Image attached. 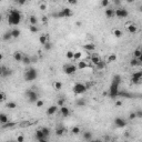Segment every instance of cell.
Here are the masks:
<instances>
[{
    "label": "cell",
    "instance_id": "cell-1",
    "mask_svg": "<svg viewBox=\"0 0 142 142\" xmlns=\"http://www.w3.org/2000/svg\"><path fill=\"white\" fill-rule=\"evenodd\" d=\"M21 12L17 9H12L8 13V23L11 26H18L21 21Z\"/></svg>",
    "mask_w": 142,
    "mask_h": 142
},
{
    "label": "cell",
    "instance_id": "cell-2",
    "mask_svg": "<svg viewBox=\"0 0 142 142\" xmlns=\"http://www.w3.org/2000/svg\"><path fill=\"white\" fill-rule=\"evenodd\" d=\"M120 82H121V77H120L119 74L114 75L113 81H112V83H111V87H110V89H109V96H110L111 98H116V97H118V94H119Z\"/></svg>",
    "mask_w": 142,
    "mask_h": 142
},
{
    "label": "cell",
    "instance_id": "cell-3",
    "mask_svg": "<svg viewBox=\"0 0 142 142\" xmlns=\"http://www.w3.org/2000/svg\"><path fill=\"white\" fill-rule=\"evenodd\" d=\"M38 77V71L35 69V68H29V69L26 70V72H25V79H26V81L28 82H31L33 80H36Z\"/></svg>",
    "mask_w": 142,
    "mask_h": 142
},
{
    "label": "cell",
    "instance_id": "cell-4",
    "mask_svg": "<svg viewBox=\"0 0 142 142\" xmlns=\"http://www.w3.org/2000/svg\"><path fill=\"white\" fill-rule=\"evenodd\" d=\"M26 96H27V98H28V100H29V102H31V103H36V102L39 100L38 93L36 92L35 90H27Z\"/></svg>",
    "mask_w": 142,
    "mask_h": 142
},
{
    "label": "cell",
    "instance_id": "cell-5",
    "mask_svg": "<svg viewBox=\"0 0 142 142\" xmlns=\"http://www.w3.org/2000/svg\"><path fill=\"white\" fill-rule=\"evenodd\" d=\"M88 90L87 86L83 83H75L74 86H73V92L75 93V94H82V93H84L86 91Z\"/></svg>",
    "mask_w": 142,
    "mask_h": 142
},
{
    "label": "cell",
    "instance_id": "cell-6",
    "mask_svg": "<svg viewBox=\"0 0 142 142\" xmlns=\"http://www.w3.org/2000/svg\"><path fill=\"white\" fill-rule=\"evenodd\" d=\"M77 69H78V67H75L74 64L68 63L63 67V72L66 73V74H68V75H71V74H74L75 71H77Z\"/></svg>",
    "mask_w": 142,
    "mask_h": 142
},
{
    "label": "cell",
    "instance_id": "cell-7",
    "mask_svg": "<svg viewBox=\"0 0 142 142\" xmlns=\"http://www.w3.org/2000/svg\"><path fill=\"white\" fill-rule=\"evenodd\" d=\"M72 16V10L70 8H63L59 13L53 15V17H58V18H68Z\"/></svg>",
    "mask_w": 142,
    "mask_h": 142
},
{
    "label": "cell",
    "instance_id": "cell-8",
    "mask_svg": "<svg viewBox=\"0 0 142 142\" xmlns=\"http://www.w3.org/2000/svg\"><path fill=\"white\" fill-rule=\"evenodd\" d=\"M128 10L124 8H118L116 9V17L120 18V19H122V18H127L128 17Z\"/></svg>",
    "mask_w": 142,
    "mask_h": 142
},
{
    "label": "cell",
    "instance_id": "cell-9",
    "mask_svg": "<svg viewBox=\"0 0 142 142\" xmlns=\"http://www.w3.org/2000/svg\"><path fill=\"white\" fill-rule=\"evenodd\" d=\"M35 136H36V139L39 140V141H41V142H46V141H47V139H48V136H44L43 132H42V130H41V129H39V130L36 131Z\"/></svg>",
    "mask_w": 142,
    "mask_h": 142
},
{
    "label": "cell",
    "instance_id": "cell-10",
    "mask_svg": "<svg viewBox=\"0 0 142 142\" xmlns=\"http://www.w3.org/2000/svg\"><path fill=\"white\" fill-rule=\"evenodd\" d=\"M114 124L117 128H124L127 125V121L122 118H116L114 119Z\"/></svg>",
    "mask_w": 142,
    "mask_h": 142
},
{
    "label": "cell",
    "instance_id": "cell-11",
    "mask_svg": "<svg viewBox=\"0 0 142 142\" xmlns=\"http://www.w3.org/2000/svg\"><path fill=\"white\" fill-rule=\"evenodd\" d=\"M0 74L2 77H9V75L12 74V70L11 69H8L7 67L5 66H1V71H0Z\"/></svg>",
    "mask_w": 142,
    "mask_h": 142
},
{
    "label": "cell",
    "instance_id": "cell-12",
    "mask_svg": "<svg viewBox=\"0 0 142 142\" xmlns=\"http://www.w3.org/2000/svg\"><path fill=\"white\" fill-rule=\"evenodd\" d=\"M105 15L107 18H109V19H111V18H113L114 16H116V10L112 8H107L105 11Z\"/></svg>",
    "mask_w": 142,
    "mask_h": 142
},
{
    "label": "cell",
    "instance_id": "cell-13",
    "mask_svg": "<svg viewBox=\"0 0 142 142\" xmlns=\"http://www.w3.org/2000/svg\"><path fill=\"white\" fill-rule=\"evenodd\" d=\"M58 111V105H51V107H49L48 109H47L46 113H47V116H53L56 112Z\"/></svg>",
    "mask_w": 142,
    "mask_h": 142
},
{
    "label": "cell",
    "instance_id": "cell-14",
    "mask_svg": "<svg viewBox=\"0 0 142 142\" xmlns=\"http://www.w3.org/2000/svg\"><path fill=\"white\" fill-rule=\"evenodd\" d=\"M127 30H128V32H130V33H136V25L134 23H127Z\"/></svg>",
    "mask_w": 142,
    "mask_h": 142
},
{
    "label": "cell",
    "instance_id": "cell-15",
    "mask_svg": "<svg viewBox=\"0 0 142 142\" xmlns=\"http://www.w3.org/2000/svg\"><path fill=\"white\" fill-rule=\"evenodd\" d=\"M64 132H66V129H64L62 125H60V127H58L57 129H56V136H63Z\"/></svg>",
    "mask_w": 142,
    "mask_h": 142
},
{
    "label": "cell",
    "instance_id": "cell-16",
    "mask_svg": "<svg viewBox=\"0 0 142 142\" xmlns=\"http://www.w3.org/2000/svg\"><path fill=\"white\" fill-rule=\"evenodd\" d=\"M90 61H91L94 66H97L99 62H101V58H100L98 55H93L92 57H91V59H90Z\"/></svg>",
    "mask_w": 142,
    "mask_h": 142
},
{
    "label": "cell",
    "instance_id": "cell-17",
    "mask_svg": "<svg viewBox=\"0 0 142 142\" xmlns=\"http://www.w3.org/2000/svg\"><path fill=\"white\" fill-rule=\"evenodd\" d=\"M60 113L62 114V117H68L70 114V110L66 105H63V107H60Z\"/></svg>",
    "mask_w": 142,
    "mask_h": 142
},
{
    "label": "cell",
    "instance_id": "cell-18",
    "mask_svg": "<svg viewBox=\"0 0 142 142\" xmlns=\"http://www.w3.org/2000/svg\"><path fill=\"white\" fill-rule=\"evenodd\" d=\"M22 58H23L22 53L19 52V51H16V52L13 53V59H15L16 61H18V62H22Z\"/></svg>",
    "mask_w": 142,
    "mask_h": 142
},
{
    "label": "cell",
    "instance_id": "cell-19",
    "mask_svg": "<svg viewBox=\"0 0 142 142\" xmlns=\"http://www.w3.org/2000/svg\"><path fill=\"white\" fill-rule=\"evenodd\" d=\"M117 59H118V57H117L116 53H110V55L108 56L107 61H108V63H111V62H116Z\"/></svg>",
    "mask_w": 142,
    "mask_h": 142
},
{
    "label": "cell",
    "instance_id": "cell-20",
    "mask_svg": "<svg viewBox=\"0 0 142 142\" xmlns=\"http://www.w3.org/2000/svg\"><path fill=\"white\" fill-rule=\"evenodd\" d=\"M7 122H9L8 116L5 114V113H1V114H0V123H1V124H5Z\"/></svg>",
    "mask_w": 142,
    "mask_h": 142
},
{
    "label": "cell",
    "instance_id": "cell-21",
    "mask_svg": "<svg viewBox=\"0 0 142 142\" xmlns=\"http://www.w3.org/2000/svg\"><path fill=\"white\" fill-rule=\"evenodd\" d=\"M11 33H12V38H15V39L19 38V37H20V35H21L20 30L18 29V28H13V29L11 30Z\"/></svg>",
    "mask_w": 142,
    "mask_h": 142
},
{
    "label": "cell",
    "instance_id": "cell-22",
    "mask_svg": "<svg viewBox=\"0 0 142 142\" xmlns=\"http://www.w3.org/2000/svg\"><path fill=\"white\" fill-rule=\"evenodd\" d=\"M39 42H40L42 46H44V44L48 42V36L47 35H41L40 37H39Z\"/></svg>",
    "mask_w": 142,
    "mask_h": 142
},
{
    "label": "cell",
    "instance_id": "cell-23",
    "mask_svg": "<svg viewBox=\"0 0 142 142\" xmlns=\"http://www.w3.org/2000/svg\"><path fill=\"white\" fill-rule=\"evenodd\" d=\"M2 39H3L5 41H8V40H10V39H12V33H11V31L5 32V33H3V36H2Z\"/></svg>",
    "mask_w": 142,
    "mask_h": 142
},
{
    "label": "cell",
    "instance_id": "cell-24",
    "mask_svg": "<svg viewBox=\"0 0 142 142\" xmlns=\"http://www.w3.org/2000/svg\"><path fill=\"white\" fill-rule=\"evenodd\" d=\"M140 63H141V62L139 61V59L138 58H132L130 60V66L131 67H136V66H139Z\"/></svg>",
    "mask_w": 142,
    "mask_h": 142
},
{
    "label": "cell",
    "instance_id": "cell-25",
    "mask_svg": "<svg viewBox=\"0 0 142 142\" xmlns=\"http://www.w3.org/2000/svg\"><path fill=\"white\" fill-rule=\"evenodd\" d=\"M83 139L86 140V141H91V140H92V133L89 132V131L84 132L83 133Z\"/></svg>",
    "mask_w": 142,
    "mask_h": 142
},
{
    "label": "cell",
    "instance_id": "cell-26",
    "mask_svg": "<svg viewBox=\"0 0 142 142\" xmlns=\"http://www.w3.org/2000/svg\"><path fill=\"white\" fill-rule=\"evenodd\" d=\"M83 48L86 50H88V51H93V50L96 49V46L93 43H87V44H84Z\"/></svg>",
    "mask_w": 142,
    "mask_h": 142
},
{
    "label": "cell",
    "instance_id": "cell-27",
    "mask_svg": "<svg viewBox=\"0 0 142 142\" xmlns=\"http://www.w3.org/2000/svg\"><path fill=\"white\" fill-rule=\"evenodd\" d=\"M81 132V129H80V127H78V125H74V127L71 129V133L74 134V136H77V134H79Z\"/></svg>",
    "mask_w": 142,
    "mask_h": 142
},
{
    "label": "cell",
    "instance_id": "cell-28",
    "mask_svg": "<svg viewBox=\"0 0 142 142\" xmlns=\"http://www.w3.org/2000/svg\"><path fill=\"white\" fill-rule=\"evenodd\" d=\"M87 67H88L87 61H80V62H78V69L82 70V69H86Z\"/></svg>",
    "mask_w": 142,
    "mask_h": 142
},
{
    "label": "cell",
    "instance_id": "cell-29",
    "mask_svg": "<svg viewBox=\"0 0 142 142\" xmlns=\"http://www.w3.org/2000/svg\"><path fill=\"white\" fill-rule=\"evenodd\" d=\"M32 61H31V58L30 57H28V56H23V58H22V63L23 64H30Z\"/></svg>",
    "mask_w": 142,
    "mask_h": 142
},
{
    "label": "cell",
    "instance_id": "cell-30",
    "mask_svg": "<svg viewBox=\"0 0 142 142\" xmlns=\"http://www.w3.org/2000/svg\"><path fill=\"white\" fill-rule=\"evenodd\" d=\"M29 22L30 25H35V26H37V23H38V19L36 16H30L29 17Z\"/></svg>",
    "mask_w": 142,
    "mask_h": 142
},
{
    "label": "cell",
    "instance_id": "cell-31",
    "mask_svg": "<svg viewBox=\"0 0 142 142\" xmlns=\"http://www.w3.org/2000/svg\"><path fill=\"white\" fill-rule=\"evenodd\" d=\"M17 107H18L17 103H16V102H13V101H9L8 103H7V108H8V109H11V110L16 109Z\"/></svg>",
    "mask_w": 142,
    "mask_h": 142
},
{
    "label": "cell",
    "instance_id": "cell-32",
    "mask_svg": "<svg viewBox=\"0 0 142 142\" xmlns=\"http://www.w3.org/2000/svg\"><path fill=\"white\" fill-rule=\"evenodd\" d=\"M66 57H67V59H69V60H72V59H74V52L71 51V50H69V51L66 52Z\"/></svg>",
    "mask_w": 142,
    "mask_h": 142
},
{
    "label": "cell",
    "instance_id": "cell-33",
    "mask_svg": "<svg viewBox=\"0 0 142 142\" xmlns=\"http://www.w3.org/2000/svg\"><path fill=\"white\" fill-rule=\"evenodd\" d=\"M118 96L124 97V98H128V99H130V98H131V94H130L129 92H127V91H121V92L119 91V94H118Z\"/></svg>",
    "mask_w": 142,
    "mask_h": 142
},
{
    "label": "cell",
    "instance_id": "cell-34",
    "mask_svg": "<svg viewBox=\"0 0 142 142\" xmlns=\"http://www.w3.org/2000/svg\"><path fill=\"white\" fill-rule=\"evenodd\" d=\"M113 35H114V37H117V38H121L122 37V31L120 29H114L113 30Z\"/></svg>",
    "mask_w": 142,
    "mask_h": 142
},
{
    "label": "cell",
    "instance_id": "cell-35",
    "mask_svg": "<svg viewBox=\"0 0 142 142\" xmlns=\"http://www.w3.org/2000/svg\"><path fill=\"white\" fill-rule=\"evenodd\" d=\"M141 53H142V50L141 49H136L133 51V58H138V59H139V57L141 56Z\"/></svg>",
    "mask_w": 142,
    "mask_h": 142
},
{
    "label": "cell",
    "instance_id": "cell-36",
    "mask_svg": "<svg viewBox=\"0 0 142 142\" xmlns=\"http://www.w3.org/2000/svg\"><path fill=\"white\" fill-rule=\"evenodd\" d=\"M53 86H55V89L57 90V91H59V90L62 89V82H60V81H56Z\"/></svg>",
    "mask_w": 142,
    "mask_h": 142
},
{
    "label": "cell",
    "instance_id": "cell-37",
    "mask_svg": "<svg viewBox=\"0 0 142 142\" xmlns=\"http://www.w3.org/2000/svg\"><path fill=\"white\" fill-rule=\"evenodd\" d=\"M29 30H30V32H32V33H37L38 32V27L35 26V25H30Z\"/></svg>",
    "mask_w": 142,
    "mask_h": 142
},
{
    "label": "cell",
    "instance_id": "cell-38",
    "mask_svg": "<svg viewBox=\"0 0 142 142\" xmlns=\"http://www.w3.org/2000/svg\"><path fill=\"white\" fill-rule=\"evenodd\" d=\"M41 130H42V132H43L44 136H49V134H50V129H49V128L43 127V128H41Z\"/></svg>",
    "mask_w": 142,
    "mask_h": 142
},
{
    "label": "cell",
    "instance_id": "cell-39",
    "mask_svg": "<svg viewBox=\"0 0 142 142\" xmlns=\"http://www.w3.org/2000/svg\"><path fill=\"white\" fill-rule=\"evenodd\" d=\"M64 103H66V100H64V98H60L58 100V102H57V105H58V107H63Z\"/></svg>",
    "mask_w": 142,
    "mask_h": 142
},
{
    "label": "cell",
    "instance_id": "cell-40",
    "mask_svg": "<svg viewBox=\"0 0 142 142\" xmlns=\"http://www.w3.org/2000/svg\"><path fill=\"white\" fill-rule=\"evenodd\" d=\"M82 57V52L80 51H75L74 52V60H80Z\"/></svg>",
    "mask_w": 142,
    "mask_h": 142
},
{
    "label": "cell",
    "instance_id": "cell-41",
    "mask_svg": "<svg viewBox=\"0 0 142 142\" xmlns=\"http://www.w3.org/2000/svg\"><path fill=\"white\" fill-rule=\"evenodd\" d=\"M15 125H16L15 122H7V123L2 124V128H12V127H15Z\"/></svg>",
    "mask_w": 142,
    "mask_h": 142
},
{
    "label": "cell",
    "instance_id": "cell-42",
    "mask_svg": "<svg viewBox=\"0 0 142 142\" xmlns=\"http://www.w3.org/2000/svg\"><path fill=\"white\" fill-rule=\"evenodd\" d=\"M43 47H44V50H47V51H49V50L52 49V44H51V42H49V41H48Z\"/></svg>",
    "mask_w": 142,
    "mask_h": 142
},
{
    "label": "cell",
    "instance_id": "cell-43",
    "mask_svg": "<svg viewBox=\"0 0 142 142\" xmlns=\"http://www.w3.org/2000/svg\"><path fill=\"white\" fill-rule=\"evenodd\" d=\"M105 63L101 60V62H99L96 67H97V69H98V70H101V69H103V68H105Z\"/></svg>",
    "mask_w": 142,
    "mask_h": 142
},
{
    "label": "cell",
    "instance_id": "cell-44",
    "mask_svg": "<svg viewBox=\"0 0 142 142\" xmlns=\"http://www.w3.org/2000/svg\"><path fill=\"white\" fill-rule=\"evenodd\" d=\"M132 75H133V77H136V78L140 79V80H142V71H136V72H134Z\"/></svg>",
    "mask_w": 142,
    "mask_h": 142
},
{
    "label": "cell",
    "instance_id": "cell-45",
    "mask_svg": "<svg viewBox=\"0 0 142 142\" xmlns=\"http://www.w3.org/2000/svg\"><path fill=\"white\" fill-rule=\"evenodd\" d=\"M140 81H141V80H140V79H138L136 77H133V75L131 77V82H132V83L136 84V83H140Z\"/></svg>",
    "mask_w": 142,
    "mask_h": 142
},
{
    "label": "cell",
    "instance_id": "cell-46",
    "mask_svg": "<svg viewBox=\"0 0 142 142\" xmlns=\"http://www.w3.org/2000/svg\"><path fill=\"white\" fill-rule=\"evenodd\" d=\"M77 105H79V107H84V105H86V101H84L83 99H80V100L77 101Z\"/></svg>",
    "mask_w": 142,
    "mask_h": 142
},
{
    "label": "cell",
    "instance_id": "cell-47",
    "mask_svg": "<svg viewBox=\"0 0 142 142\" xmlns=\"http://www.w3.org/2000/svg\"><path fill=\"white\" fill-rule=\"evenodd\" d=\"M44 105V102L42 101V100H38L37 102H36V107L37 108H41V107H43Z\"/></svg>",
    "mask_w": 142,
    "mask_h": 142
},
{
    "label": "cell",
    "instance_id": "cell-48",
    "mask_svg": "<svg viewBox=\"0 0 142 142\" xmlns=\"http://www.w3.org/2000/svg\"><path fill=\"white\" fill-rule=\"evenodd\" d=\"M101 6L103 8H107L109 6V0H101Z\"/></svg>",
    "mask_w": 142,
    "mask_h": 142
},
{
    "label": "cell",
    "instance_id": "cell-49",
    "mask_svg": "<svg viewBox=\"0 0 142 142\" xmlns=\"http://www.w3.org/2000/svg\"><path fill=\"white\" fill-rule=\"evenodd\" d=\"M136 118V112H131L130 114H129V119L130 120H134Z\"/></svg>",
    "mask_w": 142,
    "mask_h": 142
},
{
    "label": "cell",
    "instance_id": "cell-50",
    "mask_svg": "<svg viewBox=\"0 0 142 142\" xmlns=\"http://www.w3.org/2000/svg\"><path fill=\"white\" fill-rule=\"evenodd\" d=\"M136 118L142 119V110H141V109H139L138 111H136Z\"/></svg>",
    "mask_w": 142,
    "mask_h": 142
},
{
    "label": "cell",
    "instance_id": "cell-51",
    "mask_svg": "<svg viewBox=\"0 0 142 142\" xmlns=\"http://www.w3.org/2000/svg\"><path fill=\"white\" fill-rule=\"evenodd\" d=\"M39 9H40L41 11H44V10H47V5H46V3H41L40 6H39Z\"/></svg>",
    "mask_w": 142,
    "mask_h": 142
},
{
    "label": "cell",
    "instance_id": "cell-52",
    "mask_svg": "<svg viewBox=\"0 0 142 142\" xmlns=\"http://www.w3.org/2000/svg\"><path fill=\"white\" fill-rule=\"evenodd\" d=\"M5 100H6V93L1 92L0 93V101H5Z\"/></svg>",
    "mask_w": 142,
    "mask_h": 142
},
{
    "label": "cell",
    "instance_id": "cell-53",
    "mask_svg": "<svg viewBox=\"0 0 142 142\" xmlns=\"http://www.w3.org/2000/svg\"><path fill=\"white\" fill-rule=\"evenodd\" d=\"M114 105H116L117 108H120L122 105V101L121 100H118V101H116V103H114Z\"/></svg>",
    "mask_w": 142,
    "mask_h": 142
},
{
    "label": "cell",
    "instance_id": "cell-54",
    "mask_svg": "<svg viewBox=\"0 0 142 142\" xmlns=\"http://www.w3.org/2000/svg\"><path fill=\"white\" fill-rule=\"evenodd\" d=\"M17 141H18V142H23V141H25V136H17Z\"/></svg>",
    "mask_w": 142,
    "mask_h": 142
},
{
    "label": "cell",
    "instance_id": "cell-55",
    "mask_svg": "<svg viewBox=\"0 0 142 142\" xmlns=\"http://www.w3.org/2000/svg\"><path fill=\"white\" fill-rule=\"evenodd\" d=\"M68 2H69L70 5H77V3H78V0H68Z\"/></svg>",
    "mask_w": 142,
    "mask_h": 142
},
{
    "label": "cell",
    "instance_id": "cell-56",
    "mask_svg": "<svg viewBox=\"0 0 142 142\" xmlns=\"http://www.w3.org/2000/svg\"><path fill=\"white\" fill-rule=\"evenodd\" d=\"M26 2H27V0H19V1H18V5H20V6H23V5H25Z\"/></svg>",
    "mask_w": 142,
    "mask_h": 142
},
{
    "label": "cell",
    "instance_id": "cell-57",
    "mask_svg": "<svg viewBox=\"0 0 142 142\" xmlns=\"http://www.w3.org/2000/svg\"><path fill=\"white\" fill-rule=\"evenodd\" d=\"M37 60H38V59H37V57H35V58H32V59H31V61H32V62H37Z\"/></svg>",
    "mask_w": 142,
    "mask_h": 142
},
{
    "label": "cell",
    "instance_id": "cell-58",
    "mask_svg": "<svg viewBox=\"0 0 142 142\" xmlns=\"http://www.w3.org/2000/svg\"><path fill=\"white\" fill-rule=\"evenodd\" d=\"M125 1H127L128 3H132V2H133V1H134V0H125Z\"/></svg>",
    "mask_w": 142,
    "mask_h": 142
},
{
    "label": "cell",
    "instance_id": "cell-59",
    "mask_svg": "<svg viewBox=\"0 0 142 142\" xmlns=\"http://www.w3.org/2000/svg\"><path fill=\"white\" fill-rule=\"evenodd\" d=\"M139 61H140V62H141V63H142V53H141V56H140V57H139Z\"/></svg>",
    "mask_w": 142,
    "mask_h": 142
},
{
    "label": "cell",
    "instance_id": "cell-60",
    "mask_svg": "<svg viewBox=\"0 0 142 142\" xmlns=\"http://www.w3.org/2000/svg\"><path fill=\"white\" fill-rule=\"evenodd\" d=\"M114 3H117V5H119V3H120V0H114Z\"/></svg>",
    "mask_w": 142,
    "mask_h": 142
},
{
    "label": "cell",
    "instance_id": "cell-61",
    "mask_svg": "<svg viewBox=\"0 0 142 142\" xmlns=\"http://www.w3.org/2000/svg\"><path fill=\"white\" fill-rule=\"evenodd\" d=\"M42 21H43V22H46V21H47V17H42Z\"/></svg>",
    "mask_w": 142,
    "mask_h": 142
},
{
    "label": "cell",
    "instance_id": "cell-62",
    "mask_svg": "<svg viewBox=\"0 0 142 142\" xmlns=\"http://www.w3.org/2000/svg\"><path fill=\"white\" fill-rule=\"evenodd\" d=\"M139 11H140V12H142V5L139 7Z\"/></svg>",
    "mask_w": 142,
    "mask_h": 142
},
{
    "label": "cell",
    "instance_id": "cell-63",
    "mask_svg": "<svg viewBox=\"0 0 142 142\" xmlns=\"http://www.w3.org/2000/svg\"><path fill=\"white\" fill-rule=\"evenodd\" d=\"M15 1H16V2H18V1H19V0H15Z\"/></svg>",
    "mask_w": 142,
    "mask_h": 142
},
{
    "label": "cell",
    "instance_id": "cell-64",
    "mask_svg": "<svg viewBox=\"0 0 142 142\" xmlns=\"http://www.w3.org/2000/svg\"><path fill=\"white\" fill-rule=\"evenodd\" d=\"M53 1H58V0H53Z\"/></svg>",
    "mask_w": 142,
    "mask_h": 142
}]
</instances>
